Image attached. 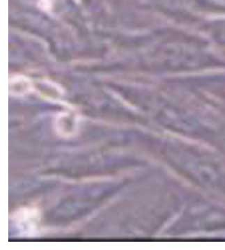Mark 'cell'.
I'll return each instance as SVG.
<instances>
[{
    "label": "cell",
    "instance_id": "cell-3",
    "mask_svg": "<svg viewBox=\"0 0 225 250\" xmlns=\"http://www.w3.org/2000/svg\"><path fill=\"white\" fill-rule=\"evenodd\" d=\"M33 89L32 81L27 77L14 76L10 78V94L15 96H22L29 94Z\"/></svg>",
    "mask_w": 225,
    "mask_h": 250
},
{
    "label": "cell",
    "instance_id": "cell-1",
    "mask_svg": "<svg viewBox=\"0 0 225 250\" xmlns=\"http://www.w3.org/2000/svg\"><path fill=\"white\" fill-rule=\"evenodd\" d=\"M78 117L70 112H61L55 118V129L57 133L62 137H71L76 135L78 129Z\"/></svg>",
    "mask_w": 225,
    "mask_h": 250
},
{
    "label": "cell",
    "instance_id": "cell-2",
    "mask_svg": "<svg viewBox=\"0 0 225 250\" xmlns=\"http://www.w3.org/2000/svg\"><path fill=\"white\" fill-rule=\"evenodd\" d=\"M16 226L26 233H32L38 227L39 212L33 208L20 209L14 213L13 217Z\"/></svg>",
    "mask_w": 225,
    "mask_h": 250
}]
</instances>
